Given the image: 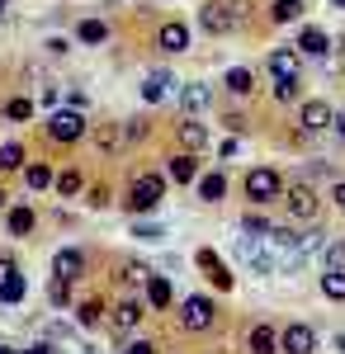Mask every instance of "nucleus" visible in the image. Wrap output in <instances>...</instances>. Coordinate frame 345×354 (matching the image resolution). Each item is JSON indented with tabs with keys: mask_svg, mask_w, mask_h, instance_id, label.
Segmentation results:
<instances>
[{
	"mask_svg": "<svg viewBox=\"0 0 345 354\" xmlns=\"http://www.w3.org/2000/svg\"><path fill=\"white\" fill-rule=\"evenodd\" d=\"M24 180H28V189H48V185H53V170H48V165H28Z\"/></svg>",
	"mask_w": 345,
	"mask_h": 354,
	"instance_id": "31",
	"label": "nucleus"
},
{
	"mask_svg": "<svg viewBox=\"0 0 345 354\" xmlns=\"http://www.w3.org/2000/svg\"><path fill=\"white\" fill-rule=\"evenodd\" d=\"M321 293L331 302H345V270H326L321 274Z\"/></svg>",
	"mask_w": 345,
	"mask_h": 354,
	"instance_id": "26",
	"label": "nucleus"
},
{
	"mask_svg": "<svg viewBox=\"0 0 345 354\" xmlns=\"http://www.w3.org/2000/svg\"><path fill=\"white\" fill-rule=\"evenodd\" d=\"M237 250H241V260H246V265H251L256 274H269V270H274V255H269L265 245H256V236H251V232L241 236V245H237Z\"/></svg>",
	"mask_w": 345,
	"mask_h": 354,
	"instance_id": "11",
	"label": "nucleus"
},
{
	"mask_svg": "<svg viewBox=\"0 0 345 354\" xmlns=\"http://www.w3.org/2000/svg\"><path fill=\"white\" fill-rule=\"evenodd\" d=\"M133 236H137V241H161L166 232H161L157 222H137V227H133Z\"/></svg>",
	"mask_w": 345,
	"mask_h": 354,
	"instance_id": "38",
	"label": "nucleus"
},
{
	"mask_svg": "<svg viewBox=\"0 0 345 354\" xmlns=\"http://www.w3.org/2000/svg\"><path fill=\"white\" fill-rule=\"evenodd\" d=\"M331 5H341V10H345V0H331Z\"/></svg>",
	"mask_w": 345,
	"mask_h": 354,
	"instance_id": "49",
	"label": "nucleus"
},
{
	"mask_svg": "<svg viewBox=\"0 0 345 354\" xmlns=\"http://www.w3.org/2000/svg\"><path fill=\"white\" fill-rule=\"evenodd\" d=\"M57 194H67V198H71V194H80V175H76V170L57 175Z\"/></svg>",
	"mask_w": 345,
	"mask_h": 354,
	"instance_id": "35",
	"label": "nucleus"
},
{
	"mask_svg": "<svg viewBox=\"0 0 345 354\" xmlns=\"http://www.w3.org/2000/svg\"><path fill=\"white\" fill-rule=\"evenodd\" d=\"M147 302H152L157 312H166V307H170V283H166L161 274H152V279H147Z\"/></svg>",
	"mask_w": 345,
	"mask_h": 354,
	"instance_id": "24",
	"label": "nucleus"
},
{
	"mask_svg": "<svg viewBox=\"0 0 345 354\" xmlns=\"http://www.w3.org/2000/svg\"><path fill=\"white\" fill-rule=\"evenodd\" d=\"M76 38H80V43H90V48H95V43H105V38H109V28L100 24V19H80Z\"/></svg>",
	"mask_w": 345,
	"mask_h": 354,
	"instance_id": "27",
	"label": "nucleus"
},
{
	"mask_svg": "<svg viewBox=\"0 0 345 354\" xmlns=\"http://www.w3.org/2000/svg\"><path fill=\"white\" fill-rule=\"evenodd\" d=\"M209 104H213L209 85H185V90H180V109H185V113H204Z\"/></svg>",
	"mask_w": 345,
	"mask_h": 354,
	"instance_id": "19",
	"label": "nucleus"
},
{
	"mask_svg": "<svg viewBox=\"0 0 345 354\" xmlns=\"http://www.w3.org/2000/svg\"><path fill=\"white\" fill-rule=\"evenodd\" d=\"M331 118H336V113H331L326 100H308L303 113H298V128H303V133H326V128H331Z\"/></svg>",
	"mask_w": 345,
	"mask_h": 354,
	"instance_id": "5",
	"label": "nucleus"
},
{
	"mask_svg": "<svg viewBox=\"0 0 345 354\" xmlns=\"http://www.w3.org/2000/svg\"><path fill=\"white\" fill-rule=\"evenodd\" d=\"M0 354H19V350H5V345H0Z\"/></svg>",
	"mask_w": 345,
	"mask_h": 354,
	"instance_id": "48",
	"label": "nucleus"
},
{
	"mask_svg": "<svg viewBox=\"0 0 345 354\" xmlns=\"http://www.w3.org/2000/svg\"><path fill=\"white\" fill-rule=\"evenodd\" d=\"M199 198H204V203H222V198H227V180H222V175H204V180H199Z\"/></svg>",
	"mask_w": 345,
	"mask_h": 354,
	"instance_id": "23",
	"label": "nucleus"
},
{
	"mask_svg": "<svg viewBox=\"0 0 345 354\" xmlns=\"http://www.w3.org/2000/svg\"><path fill=\"white\" fill-rule=\"evenodd\" d=\"M19 165H24V147L19 142H5L0 147V170H19Z\"/></svg>",
	"mask_w": 345,
	"mask_h": 354,
	"instance_id": "30",
	"label": "nucleus"
},
{
	"mask_svg": "<svg viewBox=\"0 0 345 354\" xmlns=\"http://www.w3.org/2000/svg\"><path fill=\"white\" fill-rule=\"evenodd\" d=\"M331 133H336V142H345V113H336V118H331Z\"/></svg>",
	"mask_w": 345,
	"mask_h": 354,
	"instance_id": "43",
	"label": "nucleus"
},
{
	"mask_svg": "<svg viewBox=\"0 0 345 354\" xmlns=\"http://www.w3.org/2000/svg\"><path fill=\"white\" fill-rule=\"evenodd\" d=\"M80 274H85V255H80V250H57L53 255V279H67V283H71Z\"/></svg>",
	"mask_w": 345,
	"mask_h": 354,
	"instance_id": "14",
	"label": "nucleus"
},
{
	"mask_svg": "<svg viewBox=\"0 0 345 354\" xmlns=\"http://www.w3.org/2000/svg\"><path fill=\"white\" fill-rule=\"evenodd\" d=\"M19 354H53V345H33V350H19Z\"/></svg>",
	"mask_w": 345,
	"mask_h": 354,
	"instance_id": "45",
	"label": "nucleus"
},
{
	"mask_svg": "<svg viewBox=\"0 0 345 354\" xmlns=\"http://www.w3.org/2000/svg\"><path fill=\"white\" fill-rule=\"evenodd\" d=\"M274 100L279 104H293L298 100V81H274Z\"/></svg>",
	"mask_w": 345,
	"mask_h": 354,
	"instance_id": "37",
	"label": "nucleus"
},
{
	"mask_svg": "<svg viewBox=\"0 0 345 354\" xmlns=\"http://www.w3.org/2000/svg\"><path fill=\"white\" fill-rule=\"evenodd\" d=\"M279 350H284V354H312V350H317V330L303 326V322H293V326L279 335Z\"/></svg>",
	"mask_w": 345,
	"mask_h": 354,
	"instance_id": "4",
	"label": "nucleus"
},
{
	"mask_svg": "<svg viewBox=\"0 0 345 354\" xmlns=\"http://www.w3.org/2000/svg\"><path fill=\"white\" fill-rule=\"evenodd\" d=\"M76 322H80L85 330H95L100 322H105V302H95V298H90V302H80V307H76Z\"/></svg>",
	"mask_w": 345,
	"mask_h": 354,
	"instance_id": "25",
	"label": "nucleus"
},
{
	"mask_svg": "<svg viewBox=\"0 0 345 354\" xmlns=\"http://www.w3.org/2000/svg\"><path fill=\"white\" fill-rule=\"evenodd\" d=\"M298 66H303V62H298L293 48H274V53H269V76H274V81H298Z\"/></svg>",
	"mask_w": 345,
	"mask_h": 354,
	"instance_id": "13",
	"label": "nucleus"
},
{
	"mask_svg": "<svg viewBox=\"0 0 345 354\" xmlns=\"http://www.w3.org/2000/svg\"><path fill=\"white\" fill-rule=\"evenodd\" d=\"M166 90H170V71H152V76L142 81V100H147V104H157Z\"/></svg>",
	"mask_w": 345,
	"mask_h": 354,
	"instance_id": "22",
	"label": "nucleus"
},
{
	"mask_svg": "<svg viewBox=\"0 0 345 354\" xmlns=\"http://www.w3.org/2000/svg\"><path fill=\"white\" fill-rule=\"evenodd\" d=\"M194 265L204 270V279H209L213 288H222V293L232 288V274H227V265L218 260V250H199V255H194Z\"/></svg>",
	"mask_w": 345,
	"mask_h": 354,
	"instance_id": "6",
	"label": "nucleus"
},
{
	"mask_svg": "<svg viewBox=\"0 0 345 354\" xmlns=\"http://www.w3.org/2000/svg\"><path fill=\"white\" fill-rule=\"evenodd\" d=\"M5 118H15V123L33 118V100H10V104H5Z\"/></svg>",
	"mask_w": 345,
	"mask_h": 354,
	"instance_id": "33",
	"label": "nucleus"
},
{
	"mask_svg": "<svg viewBox=\"0 0 345 354\" xmlns=\"http://www.w3.org/2000/svg\"><path fill=\"white\" fill-rule=\"evenodd\" d=\"M251 85H256V76H251L246 66H232V71L222 76V90H227V95H251Z\"/></svg>",
	"mask_w": 345,
	"mask_h": 354,
	"instance_id": "21",
	"label": "nucleus"
},
{
	"mask_svg": "<svg viewBox=\"0 0 345 354\" xmlns=\"http://www.w3.org/2000/svg\"><path fill=\"white\" fill-rule=\"evenodd\" d=\"M246 350L251 354H279V335H274V326H251Z\"/></svg>",
	"mask_w": 345,
	"mask_h": 354,
	"instance_id": "18",
	"label": "nucleus"
},
{
	"mask_svg": "<svg viewBox=\"0 0 345 354\" xmlns=\"http://www.w3.org/2000/svg\"><path fill=\"white\" fill-rule=\"evenodd\" d=\"M331 198H336V203L345 208V185H336V189H331Z\"/></svg>",
	"mask_w": 345,
	"mask_h": 354,
	"instance_id": "44",
	"label": "nucleus"
},
{
	"mask_svg": "<svg viewBox=\"0 0 345 354\" xmlns=\"http://www.w3.org/2000/svg\"><path fill=\"white\" fill-rule=\"evenodd\" d=\"M161 194H166V180H161V175H137L128 208H133V213H152V208H161Z\"/></svg>",
	"mask_w": 345,
	"mask_h": 354,
	"instance_id": "1",
	"label": "nucleus"
},
{
	"mask_svg": "<svg viewBox=\"0 0 345 354\" xmlns=\"http://www.w3.org/2000/svg\"><path fill=\"white\" fill-rule=\"evenodd\" d=\"M241 227H246L251 236H269V232H274V227H269V222L260 218V213H246V218H241Z\"/></svg>",
	"mask_w": 345,
	"mask_h": 354,
	"instance_id": "34",
	"label": "nucleus"
},
{
	"mask_svg": "<svg viewBox=\"0 0 345 354\" xmlns=\"http://www.w3.org/2000/svg\"><path fill=\"white\" fill-rule=\"evenodd\" d=\"M19 298H24V274L15 260L0 255V302H19Z\"/></svg>",
	"mask_w": 345,
	"mask_h": 354,
	"instance_id": "9",
	"label": "nucleus"
},
{
	"mask_svg": "<svg viewBox=\"0 0 345 354\" xmlns=\"http://www.w3.org/2000/svg\"><path fill=\"white\" fill-rule=\"evenodd\" d=\"M147 279H152L147 265H123V283H128V288H147Z\"/></svg>",
	"mask_w": 345,
	"mask_h": 354,
	"instance_id": "32",
	"label": "nucleus"
},
{
	"mask_svg": "<svg viewBox=\"0 0 345 354\" xmlns=\"http://www.w3.org/2000/svg\"><path fill=\"white\" fill-rule=\"evenodd\" d=\"M5 203H10V194H5V189H0V208H5Z\"/></svg>",
	"mask_w": 345,
	"mask_h": 354,
	"instance_id": "47",
	"label": "nucleus"
},
{
	"mask_svg": "<svg viewBox=\"0 0 345 354\" xmlns=\"http://www.w3.org/2000/svg\"><path fill=\"white\" fill-rule=\"evenodd\" d=\"M180 322H185V330H209L213 326V302L209 298H185V312H180Z\"/></svg>",
	"mask_w": 345,
	"mask_h": 354,
	"instance_id": "8",
	"label": "nucleus"
},
{
	"mask_svg": "<svg viewBox=\"0 0 345 354\" xmlns=\"http://www.w3.org/2000/svg\"><path fill=\"white\" fill-rule=\"evenodd\" d=\"M298 10H303V0H274L269 19H274V24H293V19H298Z\"/></svg>",
	"mask_w": 345,
	"mask_h": 354,
	"instance_id": "28",
	"label": "nucleus"
},
{
	"mask_svg": "<svg viewBox=\"0 0 345 354\" xmlns=\"http://www.w3.org/2000/svg\"><path fill=\"white\" fill-rule=\"evenodd\" d=\"M53 302H57V307H67V279H53Z\"/></svg>",
	"mask_w": 345,
	"mask_h": 354,
	"instance_id": "40",
	"label": "nucleus"
},
{
	"mask_svg": "<svg viewBox=\"0 0 345 354\" xmlns=\"http://www.w3.org/2000/svg\"><path fill=\"white\" fill-rule=\"evenodd\" d=\"M123 137H128V142H142V137H147V123H128Z\"/></svg>",
	"mask_w": 345,
	"mask_h": 354,
	"instance_id": "41",
	"label": "nucleus"
},
{
	"mask_svg": "<svg viewBox=\"0 0 345 354\" xmlns=\"http://www.w3.org/2000/svg\"><path fill=\"white\" fill-rule=\"evenodd\" d=\"M48 137L62 142V147H67V142H80V137H85V118H80V109H57L53 118H48Z\"/></svg>",
	"mask_w": 345,
	"mask_h": 354,
	"instance_id": "2",
	"label": "nucleus"
},
{
	"mask_svg": "<svg viewBox=\"0 0 345 354\" xmlns=\"http://www.w3.org/2000/svg\"><path fill=\"white\" fill-rule=\"evenodd\" d=\"M175 137H180V147H185V151H204V147H209V128H204V123H194V118H180Z\"/></svg>",
	"mask_w": 345,
	"mask_h": 354,
	"instance_id": "17",
	"label": "nucleus"
},
{
	"mask_svg": "<svg viewBox=\"0 0 345 354\" xmlns=\"http://www.w3.org/2000/svg\"><path fill=\"white\" fill-rule=\"evenodd\" d=\"M284 203H289L293 218H303V222L317 218V194L308 189V185H293V189H284Z\"/></svg>",
	"mask_w": 345,
	"mask_h": 354,
	"instance_id": "7",
	"label": "nucleus"
},
{
	"mask_svg": "<svg viewBox=\"0 0 345 354\" xmlns=\"http://www.w3.org/2000/svg\"><path fill=\"white\" fill-rule=\"evenodd\" d=\"M336 350H341V354H345V335H336Z\"/></svg>",
	"mask_w": 345,
	"mask_h": 354,
	"instance_id": "46",
	"label": "nucleus"
},
{
	"mask_svg": "<svg viewBox=\"0 0 345 354\" xmlns=\"http://www.w3.org/2000/svg\"><path fill=\"white\" fill-rule=\"evenodd\" d=\"M279 194H284V185H279L274 170H251V175H246V198L269 203V198H279Z\"/></svg>",
	"mask_w": 345,
	"mask_h": 354,
	"instance_id": "3",
	"label": "nucleus"
},
{
	"mask_svg": "<svg viewBox=\"0 0 345 354\" xmlns=\"http://www.w3.org/2000/svg\"><path fill=\"white\" fill-rule=\"evenodd\" d=\"M109 326L118 330V335L137 330V326H142V307H137L133 298H128V302H118V307H114V317H109Z\"/></svg>",
	"mask_w": 345,
	"mask_h": 354,
	"instance_id": "15",
	"label": "nucleus"
},
{
	"mask_svg": "<svg viewBox=\"0 0 345 354\" xmlns=\"http://www.w3.org/2000/svg\"><path fill=\"white\" fill-rule=\"evenodd\" d=\"M33 232V208H15L10 213V236H28Z\"/></svg>",
	"mask_w": 345,
	"mask_h": 354,
	"instance_id": "29",
	"label": "nucleus"
},
{
	"mask_svg": "<svg viewBox=\"0 0 345 354\" xmlns=\"http://www.w3.org/2000/svg\"><path fill=\"white\" fill-rule=\"evenodd\" d=\"M326 270H345V241L326 245Z\"/></svg>",
	"mask_w": 345,
	"mask_h": 354,
	"instance_id": "36",
	"label": "nucleus"
},
{
	"mask_svg": "<svg viewBox=\"0 0 345 354\" xmlns=\"http://www.w3.org/2000/svg\"><path fill=\"white\" fill-rule=\"evenodd\" d=\"M157 48H161V53H185V48H189V24H185V19H170V24H161Z\"/></svg>",
	"mask_w": 345,
	"mask_h": 354,
	"instance_id": "10",
	"label": "nucleus"
},
{
	"mask_svg": "<svg viewBox=\"0 0 345 354\" xmlns=\"http://www.w3.org/2000/svg\"><path fill=\"white\" fill-rule=\"evenodd\" d=\"M123 354H157V345H152V340H133Z\"/></svg>",
	"mask_w": 345,
	"mask_h": 354,
	"instance_id": "42",
	"label": "nucleus"
},
{
	"mask_svg": "<svg viewBox=\"0 0 345 354\" xmlns=\"http://www.w3.org/2000/svg\"><path fill=\"white\" fill-rule=\"evenodd\" d=\"M5 5H10V0H0V10H5Z\"/></svg>",
	"mask_w": 345,
	"mask_h": 354,
	"instance_id": "50",
	"label": "nucleus"
},
{
	"mask_svg": "<svg viewBox=\"0 0 345 354\" xmlns=\"http://www.w3.org/2000/svg\"><path fill=\"white\" fill-rule=\"evenodd\" d=\"M199 19H204V28H209V33H227V28L237 24V15H232V5H222V0H209Z\"/></svg>",
	"mask_w": 345,
	"mask_h": 354,
	"instance_id": "12",
	"label": "nucleus"
},
{
	"mask_svg": "<svg viewBox=\"0 0 345 354\" xmlns=\"http://www.w3.org/2000/svg\"><path fill=\"white\" fill-rule=\"evenodd\" d=\"M95 142H100L105 151H114V147H118V128H100V133H95Z\"/></svg>",
	"mask_w": 345,
	"mask_h": 354,
	"instance_id": "39",
	"label": "nucleus"
},
{
	"mask_svg": "<svg viewBox=\"0 0 345 354\" xmlns=\"http://www.w3.org/2000/svg\"><path fill=\"white\" fill-rule=\"evenodd\" d=\"M326 48H331V38H326L321 28H303V33H298V53H308V57H326Z\"/></svg>",
	"mask_w": 345,
	"mask_h": 354,
	"instance_id": "20",
	"label": "nucleus"
},
{
	"mask_svg": "<svg viewBox=\"0 0 345 354\" xmlns=\"http://www.w3.org/2000/svg\"><path fill=\"white\" fill-rule=\"evenodd\" d=\"M166 175H170L175 185H194V180H199V161H194V151H180V156H170Z\"/></svg>",
	"mask_w": 345,
	"mask_h": 354,
	"instance_id": "16",
	"label": "nucleus"
}]
</instances>
